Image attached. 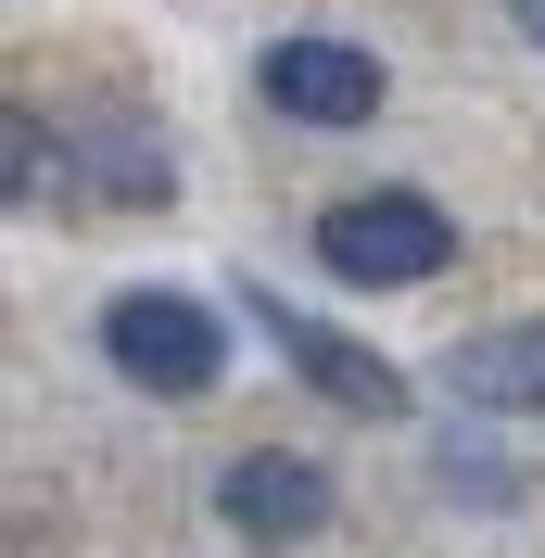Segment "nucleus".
Listing matches in <instances>:
<instances>
[{
  "mask_svg": "<svg viewBox=\"0 0 545 558\" xmlns=\"http://www.w3.org/2000/svg\"><path fill=\"white\" fill-rule=\"evenodd\" d=\"M444 495H482V508H508V495H520V470H508V457H470V445H444Z\"/></svg>",
  "mask_w": 545,
  "mask_h": 558,
  "instance_id": "9",
  "label": "nucleus"
},
{
  "mask_svg": "<svg viewBox=\"0 0 545 558\" xmlns=\"http://www.w3.org/2000/svg\"><path fill=\"white\" fill-rule=\"evenodd\" d=\"M254 89H267V114H292V128H368V114L393 102V76H380L368 38H267Z\"/></svg>",
  "mask_w": 545,
  "mask_h": 558,
  "instance_id": "4",
  "label": "nucleus"
},
{
  "mask_svg": "<svg viewBox=\"0 0 545 558\" xmlns=\"http://www.w3.org/2000/svg\"><path fill=\"white\" fill-rule=\"evenodd\" d=\"M508 26H520V38H533V51H545V0H508Z\"/></svg>",
  "mask_w": 545,
  "mask_h": 558,
  "instance_id": "10",
  "label": "nucleus"
},
{
  "mask_svg": "<svg viewBox=\"0 0 545 558\" xmlns=\"http://www.w3.org/2000/svg\"><path fill=\"white\" fill-rule=\"evenodd\" d=\"M317 267L355 279V292H419V279L457 267V216L432 191H342L317 216Z\"/></svg>",
  "mask_w": 545,
  "mask_h": 558,
  "instance_id": "2",
  "label": "nucleus"
},
{
  "mask_svg": "<svg viewBox=\"0 0 545 558\" xmlns=\"http://www.w3.org/2000/svg\"><path fill=\"white\" fill-rule=\"evenodd\" d=\"M330 470L317 457H292V445H254V457H229L216 470V521L241 533V546H317L330 533Z\"/></svg>",
  "mask_w": 545,
  "mask_h": 558,
  "instance_id": "5",
  "label": "nucleus"
},
{
  "mask_svg": "<svg viewBox=\"0 0 545 558\" xmlns=\"http://www.w3.org/2000/svg\"><path fill=\"white\" fill-rule=\"evenodd\" d=\"M102 355H114V381H140V393H166V407H191V393L229 381V317H216L204 292L140 279V292H114V305H102Z\"/></svg>",
  "mask_w": 545,
  "mask_h": 558,
  "instance_id": "1",
  "label": "nucleus"
},
{
  "mask_svg": "<svg viewBox=\"0 0 545 558\" xmlns=\"http://www.w3.org/2000/svg\"><path fill=\"white\" fill-rule=\"evenodd\" d=\"M51 191V128L26 102H0V204H38Z\"/></svg>",
  "mask_w": 545,
  "mask_h": 558,
  "instance_id": "8",
  "label": "nucleus"
},
{
  "mask_svg": "<svg viewBox=\"0 0 545 558\" xmlns=\"http://www.w3.org/2000/svg\"><path fill=\"white\" fill-rule=\"evenodd\" d=\"M444 381H457V407H482V418H533V407H545V317L457 343V355H444Z\"/></svg>",
  "mask_w": 545,
  "mask_h": 558,
  "instance_id": "7",
  "label": "nucleus"
},
{
  "mask_svg": "<svg viewBox=\"0 0 545 558\" xmlns=\"http://www.w3.org/2000/svg\"><path fill=\"white\" fill-rule=\"evenodd\" d=\"M241 305H254V330H267V343L292 355V368H305V381L330 393L342 418H407V368H393V355H368L355 330H330V317H305L292 292H267V279H254Z\"/></svg>",
  "mask_w": 545,
  "mask_h": 558,
  "instance_id": "3",
  "label": "nucleus"
},
{
  "mask_svg": "<svg viewBox=\"0 0 545 558\" xmlns=\"http://www.w3.org/2000/svg\"><path fill=\"white\" fill-rule=\"evenodd\" d=\"M51 166L76 178V191H102L114 216H140V204H166L178 191V166H166V140L140 128V114H114V128H89V140H64Z\"/></svg>",
  "mask_w": 545,
  "mask_h": 558,
  "instance_id": "6",
  "label": "nucleus"
}]
</instances>
